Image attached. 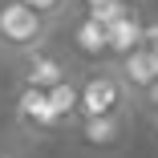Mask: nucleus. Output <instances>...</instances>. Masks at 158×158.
<instances>
[{
  "label": "nucleus",
  "instance_id": "f257e3e1",
  "mask_svg": "<svg viewBox=\"0 0 158 158\" xmlns=\"http://www.w3.org/2000/svg\"><path fill=\"white\" fill-rule=\"evenodd\" d=\"M49 24L53 20H45L37 8L20 4V0H0V45H4V49L28 53V49L45 45Z\"/></svg>",
  "mask_w": 158,
  "mask_h": 158
},
{
  "label": "nucleus",
  "instance_id": "f03ea898",
  "mask_svg": "<svg viewBox=\"0 0 158 158\" xmlns=\"http://www.w3.org/2000/svg\"><path fill=\"white\" fill-rule=\"evenodd\" d=\"M126 106V85L118 81V73L102 69V73H89L77 85V114L73 118H98V114H122ZM69 118V122H73Z\"/></svg>",
  "mask_w": 158,
  "mask_h": 158
},
{
  "label": "nucleus",
  "instance_id": "7ed1b4c3",
  "mask_svg": "<svg viewBox=\"0 0 158 158\" xmlns=\"http://www.w3.org/2000/svg\"><path fill=\"white\" fill-rule=\"evenodd\" d=\"M16 118H20L24 130H37V134H53V130L65 126L41 85H20V93H16Z\"/></svg>",
  "mask_w": 158,
  "mask_h": 158
},
{
  "label": "nucleus",
  "instance_id": "20e7f679",
  "mask_svg": "<svg viewBox=\"0 0 158 158\" xmlns=\"http://www.w3.org/2000/svg\"><path fill=\"white\" fill-rule=\"evenodd\" d=\"M114 73H118V81L126 85V93H138V89H146V85L158 77V49L134 45L126 57H118V61H114Z\"/></svg>",
  "mask_w": 158,
  "mask_h": 158
},
{
  "label": "nucleus",
  "instance_id": "39448f33",
  "mask_svg": "<svg viewBox=\"0 0 158 158\" xmlns=\"http://www.w3.org/2000/svg\"><path fill=\"white\" fill-rule=\"evenodd\" d=\"M73 134L89 150H114L122 146V114H98V118H73Z\"/></svg>",
  "mask_w": 158,
  "mask_h": 158
},
{
  "label": "nucleus",
  "instance_id": "423d86ee",
  "mask_svg": "<svg viewBox=\"0 0 158 158\" xmlns=\"http://www.w3.org/2000/svg\"><path fill=\"white\" fill-rule=\"evenodd\" d=\"M20 57H24V85H41V89H49L53 81L69 77V65H65L61 57H53L45 45L28 49V53H20Z\"/></svg>",
  "mask_w": 158,
  "mask_h": 158
},
{
  "label": "nucleus",
  "instance_id": "0eeeda50",
  "mask_svg": "<svg viewBox=\"0 0 158 158\" xmlns=\"http://www.w3.org/2000/svg\"><path fill=\"white\" fill-rule=\"evenodd\" d=\"M134 45H142V16H138V8H130L126 16H118V20L106 24V57L118 61Z\"/></svg>",
  "mask_w": 158,
  "mask_h": 158
},
{
  "label": "nucleus",
  "instance_id": "6e6552de",
  "mask_svg": "<svg viewBox=\"0 0 158 158\" xmlns=\"http://www.w3.org/2000/svg\"><path fill=\"white\" fill-rule=\"evenodd\" d=\"M73 49L89 61H102L106 57V24L81 12V20L73 24Z\"/></svg>",
  "mask_w": 158,
  "mask_h": 158
},
{
  "label": "nucleus",
  "instance_id": "1a4fd4ad",
  "mask_svg": "<svg viewBox=\"0 0 158 158\" xmlns=\"http://www.w3.org/2000/svg\"><path fill=\"white\" fill-rule=\"evenodd\" d=\"M45 93H49L53 110L61 114V122L69 126V118L77 114V81H73V77H61V81H53V85H49Z\"/></svg>",
  "mask_w": 158,
  "mask_h": 158
},
{
  "label": "nucleus",
  "instance_id": "9d476101",
  "mask_svg": "<svg viewBox=\"0 0 158 158\" xmlns=\"http://www.w3.org/2000/svg\"><path fill=\"white\" fill-rule=\"evenodd\" d=\"M130 8H134L130 0H81V12H85V16H93V20H102V24H110V20L126 16Z\"/></svg>",
  "mask_w": 158,
  "mask_h": 158
},
{
  "label": "nucleus",
  "instance_id": "9b49d317",
  "mask_svg": "<svg viewBox=\"0 0 158 158\" xmlns=\"http://www.w3.org/2000/svg\"><path fill=\"white\" fill-rule=\"evenodd\" d=\"M20 4H28V8H37L45 20H57L61 12L69 8V0H20Z\"/></svg>",
  "mask_w": 158,
  "mask_h": 158
},
{
  "label": "nucleus",
  "instance_id": "f8f14e48",
  "mask_svg": "<svg viewBox=\"0 0 158 158\" xmlns=\"http://www.w3.org/2000/svg\"><path fill=\"white\" fill-rule=\"evenodd\" d=\"M134 98H138V106H142L146 114H154V118H158V77H154V81H150L146 89H138Z\"/></svg>",
  "mask_w": 158,
  "mask_h": 158
},
{
  "label": "nucleus",
  "instance_id": "ddd939ff",
  "mask_svg": "<svg viewBox=\"0 0 158 158\" xmlns=\"http://www.w3.org/2000/svg\"><path fill=\"white\" fill-rule=\"evenodd\" d=\"M142 45L158 49V20H142Z\"/></svg>",
  "mask_w": 158,
  "mask_h": 158
},
{
  "label": "nucleus",
  "instance_id": "4468645a",
  "mask_svg": "<svg viewBox=\"0 0 158 158\" xmlns=\"http://www.w3.org/2000/svg\"><path fill=\"white\" fill-rule=\"evenodd\" d=\"M130 4H138V0H130Z\"/></svg>",
  "mask_w": 158,
  "mask_h": 158
},
{
  "label": "nucleus",
  "instance_id": "2eb2a0df",
  "mask_svg": "<svg viewBox=\"0 0 158 158\" xmlns=\"http://www.w3.org/2000/svg\"><path fill=\"white\" fill-rule=\"evenodd\" d=\"M77 4H81V0H77Z\"/></svg>",
  "mask_w": 158,
  "mask_h": 158
},
{
  "label": "nucleus",
  "instance_id": "dca6fc26",
  "mask_svg": "<svg viewBox=\"0 0 158 158\" xmlns=\"http://www.w3.org/2000/svg\"><path fill=\"white\" fill-rule=\"evenodd\" d=\"M154 122H158V118H154Z\"/></svg>",
  "mask_w": 158,
  "mask_h": 158
}]
</instances>
